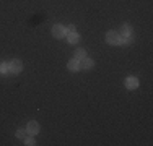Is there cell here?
I'll return each mask as SVG.
<instances>
[{"label":"cell","instance_id":"1","mask_svg":"<svg viewBox=\"0 0 153 146\" xmlns=\"http://www.w3.org/2000/svg\"><path fill=\"white\" fill-rule=\"evenodd\" d=\"M106 42L109 46H119V44H121V34H119L117 31H114V29L108 31L106 32Z\"/></svg>","mask_w":153,"mask_h":146},{"label":"cell","instance_id":"2","mask_svg":"<svg viewBox=\"0 0 153 146\" xmlns=\"http://www.w3.org/2000/svg\"><path fill=\"white\" fill-rule=\"evenodd\" d=\"M8 72L13 73V75H18V73L23 72V62L20 58H13V60L8 62Z\"/></svg>","mask_w":153,"mask_h":146},{"label":"cell","instance_id":"3","mask_svg":"<svg viewBox=\"0 0 153 146\" xmlns=\"http://www.w3.org/2000/svg\"><path fill=\"white\" fill-rule=\"evenodd\" d=\"M51 32H52V36L56 39H64L65 36H67V31H65L64 24H54L52 29H51Z\"/></svg>","mask_w":153,"mask_h":146},{"label":"cell","instance_id":"4","mask_svg":"<svg viewBox=\"0 0 153 146\" xmlns=\"http://www.w3.org/2000/svg\"><path fill=\"white\" fill-rule=\"evenodd\" d=\"M39 130H41V127H39V123L36 122V120H31V122H28V125H26L28 135H31V136H36V135L39 133Z\"/></svg>","mask_w":153,"mask_h":146},{"label":"cell","instance_id":"5","mask_svg":"<svg viewBox=\"0 0 153 146\" xmlns=\"http://www.w3.org/2000/svg\"><path fill=\"white\" fill-rule=\"evenodd\" d=\"M124 85H126L127 89H137L138 88V80L135 78V76H127L126 78V81H124Z\"/></svg>","mask_w":153,"mask_h":146},{"label":"cell","instance_id":"6","mask_svg":"<svg viewBox=\"0 0 153 146\" xmlns=\"http://www.w3.org/2000/svg\"><path fill=\"white\" fill-rule=\"evenodd\" d=\"M80 65H82V70H93V67H94V60H93V58L85 57L83 60H80Z\"/></svg>","mask_w":153,"mask_h":146},{"label":"cell","instance_id":"7","mask_svg":"<svg viewBox=\"0 0 153 146\" xmlns=\"http://www.w3.org/2000/svg\"><path fill=\"white\" fill-rule=\"evenodd\" d=\"M67 68H68L70 72H78V70H82L80 60H76V58H70V60H68V63H67Z\"/></svg>","mask_w":153,"mask_h":146},{"label":"cell","instance_id":"8","mask_svg":"<svg viewBox=\"0 0 153 146\" xmlns=\"http://www.w3.org/2000/svg\"><path fill=\"white\" fill-rule=\"evenodd\" d=\"M67 41L70 42V44H78L80 41H82V36H80L76 31H74V32H68V34H67Z\"/></svg>","mask_w":153,"mask_h":146},{"label":"cell","instance_id":"9","mask_svg":"<svg viewBox=\"0 0 153 146\" xmlns=\"http://www.w3.org/2000/svg\"><path fill=\"white\" fill-rule=\"evenodd\" d=\"M132 26H130V23H124L122 26H121V32H119V34L121 36H130L132 34Z\"/></svg>","mask_w":153,"mask_h":146},{"label":"cell","instance_id":"10","mask_svg":"<svg viewBox=\"0 0 153 146\" xmlns=\"http://www.w3.org/2000/svg\"><path fill=\"white\" fill-rule=\"evenodd\" d=\"M85 57H86V50L85 49L78 47L76 50H74V58H76V60H83Z\"/></svg>","mask_w":153,"mask_h":146},{"label":"cell","instance_id":"11","mask_svg":"<svg viewBox=\"0 0 153 146\" xmlns=\"http://www.w3.org/2000/svg\"><path fill=\"white\" fill-rule=\"evenodd\" d=\"M15 136L20 138V140H25L28 136V131H26V127H20L16 131H15Z\"/></svg>","mask_w":153,"mask_h":146},{"label":"cell","instance_id":"12","mask_svg":"<svg viewBox=\"0 0 153 146\" xmlns=\"http://www.w3.org/2000/svg\"><path fill=\"white\" fill-rule=\"evenodd\" d=\"M121 44L122 46H132L134 44V36H121Z\"/></svg>","mask_w":153,"mask_h":146},{"label":"cell","instance_id":"13","mask_svg":"<svg viewBox=\"0 0 153 146\" xmlns=\"http://www.w3.org/2000/svg\"><path fill=\"white\" fill-rule=\"evenodd\" d=\"M25 145H26V146H34V145H36L34 138H33L31 135H28V136L25 138Z\"/></svg>","mask_w":153,"mask_h":146},{"label":"cell","instance_id":"14","mask_svg":"<svg viewBox=\"0 0 153 146\" xmlns=\"http://www.w3.org/2000/svg\"><path fill=\"white\" fill-rule=\"evenodd\" d=\"M0 73H8V63H5V62L0 63Z\"/></svg>","mask_w":153,"mask_h":146},{"label":"cell","instance_id":"15","mask_svg":"<svg viewBox=\"0 0 153 146\" xmlns=\"http://www.w3.org/2000/svg\"><path fill=\"white\" fill-rule=\"evenodd\" d=\"M65 31H67V34H68V32H74L75 26H74V24H68V26H65Z\"/></svg>","mask_w":153,"mask_h":146}]
</instances>
